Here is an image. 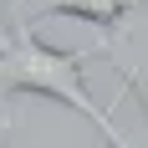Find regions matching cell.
Segmentation results:
<instances>
[{"mask_svg":"<svg viewBox=\"0 0 148 148\" xmlns=\"http://www.w3.org/2000/svg\"><path fill=\"white\" fill-rule=\"evenodd\" d=\"M128 10H138V0H36V5H26V15H21V21H26V26H36V21H46V15H72V21L97 26L107 41H118Z\"/></svg>","mask_w":148,"mask_h":148,"instance_id":"2","label":"cell"},{"mask_svg":"<svg viewBox=\"0 0 148 148\" xmlns=\"http://www.w3.org/2000/svg\"><path fill=\"white\" fill-rule=\"evenodd\" d=\"M0 46H5V31H0Z\"/></svg>","mask_w":148,"mask_h":148,"instance_id":"4","label":"cell"},{"mask_svg":"<svg viewBox=\"0 0 148 148\" xmlns=\"http://www.w3.org/2000/svg\"><path fill=\"white\" fill-rule=\"evenodd\" d=\"M102 138H107V148H138V143H128V138H123V128H118V123H112Z\"/></svg>","mask_w":148,"mask_h":148,"instance_id":"3","label":"cell"},{"mask_svg":"<svg viewBox=\"0 0 148 148\" xmlns=\"http://www.w3.org/2000/svg\"><path fill=\"white\" fill-rule=\"evenodd\" d=\"M0 10H5V0H0ZM0 31H5V26H0Z\"/></svg>","mask_w":148,"mask_h":148,"instance_id":"5","label":"cell"},{"mask_svg":"<svg viewBox=\"0 0 148 148\" xmlns=\"http://www.w3.org/2000/svg\"><path fill=\"white\" fill-rule=\"evenodd\" d=\"M102 56V46H82V51H66V46H46L36 36V26H21L5 31V46H0V102L10 92H36V97H56L61 107H72L82 118L107 133L112 128V112L92 102L87 92V61Z\"/></svg>","mask_w":148,"mask_h":148,"instance_id":"1","label":"cell"}]
</instances>
